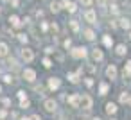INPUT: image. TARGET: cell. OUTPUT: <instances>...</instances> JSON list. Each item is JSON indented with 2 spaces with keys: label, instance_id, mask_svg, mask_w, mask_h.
<instances>
[{
  "label": "cell",
  "instance_id": "2",
  "mask_svg": "<svg viewBox=\"0 0 131 120\" xmlns=\"http://www.w3.org/2000/svg\"><path fill=\"white\" fill-rule=\"evenodd\" d=\"M92 104H93V100H92L90 95H83V97H81V104H79V106H81L83 109H90Z\"/></svg>",
  "mask_w": 131,
  "mask_h": 120
},
{
  "label": "cell",
  "instance_id": "9",
  "mask_svg": "<svg viewBox=\"0 0 131 120\" xmlns=\"http://www.w3.org/2000/svg\"><path fill=\"white\" fill-rule=\"evenodd\" d=\"M59 86H61V81H59V79H54V77H52V79L49 81V88H50V90H58Z\"/></svg>",
  "mask_w": 131,
  "mask_h": 120
},
{
  "label": "cell",
  "instance_id": "25",
  "mask_svg": "<svg viewBox=\"0 0 131 120\" xmlns=\"http://www.w3.org/2000/svg\"><path fill=\"white\" fill-rule=\"evenodd\" d=\"M79 2H81L84 7H90V6H92V0H79Z\"/></svg>",
  "mask_w": 131,
  "mask_h": 120
},
{
  "label": "cell",
  "instance_id": "20",
  "mask_svg": "<svg viewBox=\"0 0 131 120\" xmlns=\"http://www.w3.org/2000/svg\"><path fill=\"white\" fill-rule=\"evenodd\" d=\"M102 41H104V45H106V47H111V43H113L110 36H104V40H102Z\"/></svg>",
  "mask_w": 131,
  "mask_h": 120
},
{
  "label": "cell",
  "instance_id": "19",
  "mask_svg": "<svg viewBox=\"0 0 131 120\" xmlns=\"http://www.w3.org/2000/svg\"><path fill=\"white\" fill-rule=\"evenodd\" d=\"M117 54H118V56L126 54V47H124V45H118V47H117Z\"/></svg>",
  "mask_w": 131,
  "mask_h": 120
},
{
  "label": "cell",
  "instance_id": "11",
  "mask_svg": "<svg viewBox=\"0 0 131 120\" xmlns=\"http://www.w3.org/2000/svg\"><path fill=\"white\" fill-rule=\"evenodd\" d=\"M9 22H11V25H13V27H20V25H22V22H20V18H18V16H11V18H9Z\"/></svg>",
  "mask_w": 131,
  "mask_h": 120
},
{
  "label": "cell",
  "instance_id": "23",
  "mask_svg": "<svg viewBox=\"0 0 131 120\" xmlns=\"http://www.w3.org/2000/svg\"><path fill=\"white\" fill-rule=\"evenodd\" d=\"M70 27H72L74 31H79V25H77V22H75V20H72V22H70Z\"/></svg>",
  "mask_w": 131,
  "mask_h": 120
},
{
  "label": "cell",
  "instance_id": "16",
  "mask_svg": "<svg viewBox=\"0 0 131 120\" xmlns=\"http://www.w3.org/2000/svg\"><path fill=\"white\" fill-rule=\"evenodd\" d=\"M84 38H86V40H93V31L86 29V31H84Z\"/></svg>",
  "mask_w": 131,
  "mask_h": 120
},
{
  "label": "cell",
  "instance_id": "28",
  "mask_svg": "<svg viewBox=\"0 0 131 120\" xmlns=\"http://www.w3.org/2000/svg\"><path fill=\"white\" fill-rule=\"evenodd\" d=\"M18 97H20V100H25V91H18Z\"/></svg>",
  "mask_w": 131,
  "mask_h": 120
},
{
  "label": "cell",
  "instance_id": "7",
  "mask_svg": "<svg viewBox=\"0 0 131 120\" xmlns=\"http://www.w3.org/2000/svg\"><path fill=\"white\" fill-rule=\"evenodd\" d=\"M68 104L74 106V107H79V104H81V97H79V95H72V97H68Z\"/></svg>",
  "mask_w": 131,
  "mask_h": 120
},
{
  "label": "cell",
  "instance_id": "32",
  "mask_svg": "<svg viewBox=\"0 0 131 120\" xmlns=\"http://www.w3.org/2000/svg\"><path fill=\"white\" fill-rule=\"evenodd\" d=\"M31 120H40V116H38V115H34V116H32Z\"/></svg>",
  "mask_w": 131,
  "mask_h": 120
},
{
  "label": "cell",
  "instance_id": "12",
  "mask_svg": "<svg viewBox=\"0 0 131 120\" xmlns=\"http://www.w3.org/2000/svg\"><path fill=\"white\" fill-rule=\"evenodd\" d=\"M124 77H131V61H127V65L124 66Z\"/></svg>",
  "mask_w": 131,
  "mask_h": 120
},
{
  "label": "cell",
  "instance_id": "5",
  "mask_svg": "<svg viewBox=\"0 0 131 120\" xmlns=\"http://www.w3.org/2000/svg\"><path fill=\"white\" fill-rule=\"evenodd\" d=\"M72 56L77 57V59H79V57H84V56H86V49H84V47H77V49L72 50Z\"/></svg>",
  "mask_w": 131,
  "mask_h": 120
},
{
  "label": "cell",
  "instance_id": "27",
  "mask_svg": "<svg viewBox=\"0 0 131 120\" xmlns=\"http://www.w3.org/2000/svg\"><path fill=\"white\" fill-rule=\"evenodd\" d=\"M43 65L49 68V66H52V63H50V59H43Z\"/></svg>",
  "mask_w": 131,
  "mask_h": 120
},
{
  "label": "cell",
  "instance_id": "30",
  "mask_svg": "<svg viewBox=\"0 0 131 120\" xmlns=\"http://www.w3.org/2000/svg\"><path fill=\"white\" fill-rule=\"evenodd\" d=\"M18 38H20V41H27V36H25V34H20Z\"/></svg>",
  "mask_w": 131,
  "mask_h": 120
},
{
  "label": "cell",
  "instance_id": "13",
  "mask_svg": "<svg viewBox=\"0 0 131 120\" xmlns=\"http://www.w3.org/2000/svg\"><path fill=\"white\" fill-rule=\"evenodd\" d=\"M92 56H93V59H95V61H101V59H102V52H101V50H97V49L92 52Z\"/></svg>",
  "mask_w": 131,
  "mask_h": 120
},
{
  "label": "cell",
  "instance_id": "1",
  "mask_svg": "<svg viewBox=\"0 0 131 120\" xmlns=\"http://www.w3.org/2000/svg\"><path fill=\"white\" fill-rule=\"evenodd\" d=\"M20 57H22L25 63H31V61L34 59V52H32L31 49H22V50H20Z\"/></svg>",
  "mask_w": 131,
  "mask_h": 120
},
{
  "label": "cell",
  "instance_id": "21",
  "mask_svg": "<svg viewBox=\"0 0 131 120\" xmlns=\"http://www.w3.org/2000/svg\"><path fill=\"white\" fill-rule=\"evenodd\" d=\"M50 9H52L54 13H58V11H59V4H56V2H52V4H50Z\"/></svg>",
  "mask_w": 131,
  "mask_h": 120
},
{
  "label": "cell",
  "instance_id": "18",
  "mask_svg": "<svg viewBox=\"0 0 131 120\" xmlns=\"http://www.w3.org/2000/svg\"><path fill=\"white\" fill-rule=\"evenodd\" d=\"M65 6H67V9H68L70 13H74V11H75V4H72V2H67Z\"/></svg>",
  "mask_w": 131,
  "mask_h": 120
},
{
  "label": "cell",
  "instance_id": "10",
  "mask_svg": "<svg viewBox=\"0 0 131 120\" xmlns=\"http://www.w3.org/2000/svg\"><path fill=\"white\" fill-rule=\"evenodd\" d=\"M115 111H117V106L111 104V102H108V104H106V113H108V115H113Z\"/></svg>",
  "mask_w": 131,
  "mask_h": 120
},
{
  "label": "cell",
  "instance_id": "15",
  "mask_svg": "<svg viewBox=\"0 0 131 120\" xmlns=\"http://www.w3.org/2000/svg\"><path fill=\"white\" fill-rule=\"evenodd\" d=\"M120 27H124V29H129V27H131L129 20H127V18H122V20H120Z\"/></svg>",
  "mask_w": 131,
  "mask_h": 120
},
{
  "label": "cell",
  "instance_id": "8",
  "mask_svg": "<svg viewBox=\"0 0 131 120\" xmlns=\"http://www.w3.org/2000/svg\"><path fill=\"white\" fill-rule=\"evenodd\" d=\"M106 75H108L110 79H115V77H117V68H115V65H110V66H108Z\"/></svg>",
  "mask_w": 131,
  "mask_h": 120
},
{
  "label": "cell",
  "instance_id": "6",
  "mask_svg": "<svg viewBox=\"0 0 131 120\" xmlns=\"http://www.w3.org/2000/svg\"><path fill=\"white\" fill-rule=\"evenodd\" d=\"M84 20H86V22H90V23H95L97 16H95V13H93L92 9H88V11L84 13Z\"/></svg>",
  "mask_w": 131,
  "mask_h": 120
},
{
  "label": "cell",
  "instance_id": "24",
  "mask_svg": "<svg viewBox=\"0 0 131 120\" xmlns=\"http://www.w3.org/2000/svg\"><path fill=\"white\" fill-rule=\"evenodd\" d=\"M127 100H129V95L127 93H122L120 95V102H127Z\"/></svg>",
  "mask_w": 131,
  "mask_h": 120
},
{
  "label": "cell",
  "instance_id": "3",
  "mask_svg": "<svg viewBox=\"0 0 131 120\" xmlns=\"http://www.w3.org/2000/svg\"><path fill=\"white\" fill-rule=\"evenodd\" d=\"M24 79L29 81V82H32V81L36 79V72H34L32 68H25V70H24Z\"/></svg>",
  "mask_w": 131,
  "mask_h": 120
},
{
  "label": "cell",
  "instance_id": "29",
  "mask_svg": "<svg viewBox=\"0 0 131 120\" xmlns=\"http://www.w3.org/2000/svg\"><path fill=\"white\" fill-rule=\"evenodd\" d=\"M20 106H22V107H27V106H29V100H27V99H25V100H22V104H20Z\"/></svg>",
  "mask_w": 131,
  "mask_h": 120
},
{
  "label": "cell",
  "instance_id": "22",
  "mask_svg": "<svg viewBox=\"0 0 131 120\" xmlns=\"http://www.w3.org/2000/svg\"><path fill=\"white\" fill-rule=\"evenodd\" d=\"M68 79H70L72 82H77V81H79V75H77V74H72V75H68Z\"/></svg>",
  "mask_w": 131,
  "mask_h": 120
},
{
  "label": "cell",
  "instance_id": "4",
  "mask_svg": "<svg viewBox=\"0 0 131 120\" xmlns=\"http://www.w3.org/2000/svg\"><path fill=\"white\" fill-rule=\"evenodd\" d=\"M43 107H45L47 111H56L58 104H56V100H52V99H47V100L43 102Z\"/></svg>",
  "mask_w": 131,
  "mask_h": 120
},
{
  "label": "cell",
  "instance_id": "17",
  "mask_svg": "<svg viewBox=\"0 0 131 120\" xmlns=\"http://www.w3.org/2000/svg\"><path fill=\"white\" fill-rule=\"evenodd\" d=\"M108 88H110V86H108L106 82H102V84H101V95H106V93H108Z\"/></svg>",
  "mask_w": 131,
  "mask_h": 120
},
{
  "label": "cell",
  "instance_id": "14",
  "mask_svg": "<svg viewBox=\"0 0 131 120\" xmlns=\"http://www.w3.org/2000/svg\"><path fill=\"white\" fill-rule=\"evenodd\" d=\"M7 45L6 43H0V56H7Z\"/></svg>",
  "mask_w": 131,
  "mask_h": 120
},
{
  "label": "cell",
  "instance_id": "26",
  "mask_svg": "<svg viewBox=\"0 0 131 120\" xmlns=\"http://www.w3.org/2000/svg\"><path fill=\"white\" fill-rule=\"evenodd\" d=\"M7 63H9V66H13V68H16V61H15V59H9Z\"/></svg>",
  "mask_w": 131,
  "mask_h": 120
},
{
  "label": "cell",
  "instance_id": "31",
  "mask_svg": "<svg viewBox=\"0 0 131 120\" xmlns=\"http://www.w3.org/2000/svg\"><path fill=\"white\" fill-rule=\"evenodd\" d=\"M104 2H106V0H97V4H99V6H104Z\"/></svg>",
  "mask_w": 131,
  "mask_h": 120
}]
</instances>
